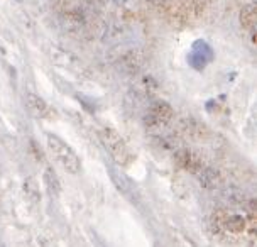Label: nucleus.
Segmentation results:
<instances>
[{"mask_svg": "<svg viewBox=\"0 0 257 247\" xmlns=\"http://www.w3.org/2000/svg\"><path fill=\"white\" fill-rule=\"evenodd\" d=\"M151 2L158 4V6H163V4H166V2H169V0H151Z\"/></svg>", "mask_w": 257, "mask_h": 247, "instance_id": "6e6552de", "label": "nucleus"}, {"mask_svg": "<svg viewBox=\"0 0 257 247\" xmlns=\"http://www.w3.org/2000/svg\"><path fill=\"white\" fill-rule=\"evenodd\" d=\"M26 103L27 108L31 110V113L38 118H48L51 115V107L44 102V98H41L39 95L34 93H27L26 95Z\"/></svg>", "mask_w": 257, "mask_h": 247, "instance_id": "423d86ee", "label": "nucleus"}, {"mask_svg": "<svg viewBox=\"0 0 257 247\" xmlns=\"http://www.w3.org/2000/svg\"><path fill=\"white\" fill-rule=\"evenodd\" d=\"M48 149L51 153V156L54 158L59 166L64 171H68L70 175H76L81 169L80 158L76 156V153L68 146L61 137L58 136H48Z\"/></svg>", "mask_w": 257, "mask_h": 247, "instance_id": "f03ea898", "label": "nucleus"}, {"mask_svg": "<svg viewBox=\"0 0 257 247\" xmlns=\"http://www.w3.org/2000/svg\"><path fill=\"white\" fill-rule=\"evenodd\" d=\"M174 161L185 171L191 173V175H201L205 171V163L200 154H196L191 149H180L174 154Z\"/></svg>", "mask_w": 257, "mask_h": 247, "instance_id": "39448f33", "label": "nucleus"}, {"mask_svg": "<svg viewBox=\"0 0 257 247\" xmlns=\"http://www.w3.org/2000/svg\"><path fill=\"white\" fill-rule=\"evenodd\" d=\"M98 136H100V141H102L103 148L108 151V154L113 158V161L117 164L127 166V164L132 163L134 156H132L131 149H128L125 141H123L115 131L108 129V127H103V129H100Z\"/></svg>", "mask_w": 257, "mask_h": 247, "instance_id": "7ed1b4c3", "label": "nucleus"}, {"mask_svg": "<svg viewBox=\"0 0 257 247\" xmlns=\"http://www.w3.org/2000/svg\"><path fill=\"white\" fill-rule=\"evenodd\" d=\"M174 118V108L168 102H156L151 105L144 117V124L149 129H159V127L168 126Z\"/></svg>", "mask_w": 257, "mask_h": 247, "instance_id": "20e7f679", "label": "nucleus"}, {"mask_svg": "<svg viewBox=\"0 0 257 247\" xmlns=\"http://www.w3.org/2000/svg\"><path fill=\"white\" fill-rule=\"evenodd\" d=\"M240 24L247 33H250L252 36L255 34V6H247L242 9Z\"/></svg>", "mask_w": 257, "mask_h": 247, "instance_id": "0eeeda50", "label": "nucleus"}, {"mask_svg": "<svg viewBox=\"0 0 257 247\" xmlns=\"http://www.w3.org/2000/svg\"><path fill=\"white\" fill-rule=\"evenodd\" d=\"M212 223L215 230L222 235L235 237V239H240V237L254 239L255 237L257 220L254 208H250L247 215L230 213L227 210H217L212 217Z\"/></svg>", "mask_w": 257, "mask_h": 247, "instance_id": "f257e3e1", "label": "nucleus"}]
</instances>
